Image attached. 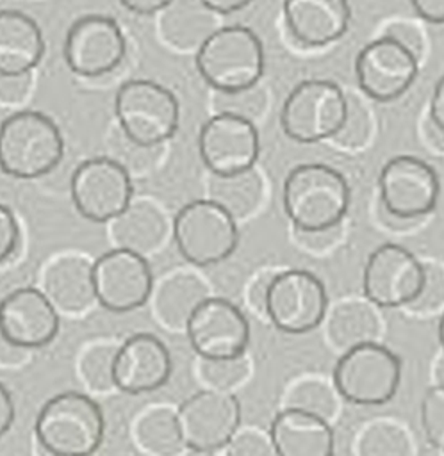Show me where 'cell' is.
I'll return each mask as SVG.
<instances>
[{"instance_id":"obj_1","label":"cell","mask_w":444,"mask_h":456,"mask_svg":"<svg viewBox=\"0 0 444 456\" xmlns=\"http://www.w3.org/2000/svg\"><path fill=\"white\" fill-rule=\"evenodd\" d=\"M349 200L346 176L323 162L300 164L284 182V210L296 232H325L341 226Z\"/></svg>"},{"instance_id":"obj_2","label":"cell","mask_w":444,"mask_h":456,"mask_svg":"<svg viewBox=\"0 0 444 456\" xmlns=\"http://www.w3.org/2000/svg\"><path fill=\"white\" fill-rule=\"evenodd\" d=\"M105 435L98 403L77 390L50 397L34 422V442L55 456H93Z\"/></svg>"},{"instance_id":"obj_3","label":"cell","mask_w":444,"mask_h":456,"mask_svg":"<svg viewBox=\"0 0 444 456\" xmlns=\"http://www.w3.org/2000/svg\"><path fill=\"white\" fill-rule=\"evenodd\" d=\"M64 155V141L52 118L39 110H18L0 125V169L20 180L41 178Z\"/></svg>"},{"instance_id":"obj_4","label":"cell","mask_w":444,"mask_h":456,"mask_svg":"<svg viewBox=\"0 0 444 456\" xmlns=\"http://www.w3.org/2000/svg\"><path fill=\"white\" fill-rule=\"evenodd\" d=\"M264 64L260 37L243 25H221L196 52V68L214 93L259 86Z\"/></svg>"},{"instance_id":"obj_5","label":"cell","mask_w":444,"mask_h":456,"mask_svg":"<svg viewBox=\"0 0 444 456\" xmlns=\"http://www.w3.org/2000/svg\"><path fill=\"white\" fill-rule=\"evenodd\" d=\"M114 116L128 141L143 148H157L175 135L180 107L168 87L148 78H132L116 91Z\"/></svg>"},{"instance_id":"obj_6","label":"cell","mask_w":444,"mask_h":456,"mask_svg":"<svg viewBox=\"0 0 444 456\" xmlns=\"http://www.w3.org/2000/svg\"><path fill=\"white\" fill-rule=\"evenodd\" d=\"M399 383L401 360L380 342H367L341 353L332 372V385L339 397L360 406L389 403Z\"/></svg>"},{"instance_id":"obj_7","label":"cell","mask_w":444,"mask_h":456,"mask_svg":"<svg viewBox=\"0 0 444 456\" xmlns=\"http://www.w3.org/2000/svg\"><path fill=\"white\" fill-rule=\"evenodd\" d=\"M346 107L348 96L339 84L328 78H307L285 98L280 125L296 142L332 141L344 123Z\"/></svg>"},{"instance_id":"obj_8","label":"cell","mask_w":444,"mask_h":456,"mask_svg":"<svg viewBox=\"0 0 444 456\" xmlns=\"http://www.w3.org/2000/svg\"><path fill=\"white\" fill-rule=\"evenodd\" d=\"M173 239L193 265L207 267L226 260L239 244L237 221L212 200L185 203L173 219Z\"/></svg>"},{"instance_id":"obj_9","label":"cell","mask_w":444,"mask_h":456,"mask_svg":"<svg viewBox=\"0 0 444 456\" xmlns=\"http://www.w3.org/2000/svg\"><path fill=\"white\" fill-rule=\"evenodd\" d=\"M328 296L323 281L307 269L276 271L271 278L264 317L282 333H308L325 322Z\"/></svg>"},{"instance_id":"obj_10","label":"cell","mask_w":444,"mask_h":456,"mask_svg":"<svg viewBox=\"0 0 444 456\" xmlns=\"http://www.w3.org/2000/svg\"><path fill=\"white\" fill-rule=\"evenodd\" d=\"M77 212L91 223H111L132 201V180L125 166L111 157L80 162L70 180Z\"/></svg>"},{"instance_id":"obj_11","label":"cell","mask_w":444,"mask_h":456,"mask_svg":"<svg viewBox=\"0 0 444 456\" xmlns=\"http://www.w3.org/2000/svg\"><path fill=\"white\" fill-rule=\"evenodd\" d=\"M378 187L383 208L399 221H417L428 216L440 194L435 169L414 155L387 160L380 171Z\"/></svg>"},{"instance_id":"obj_12","label":"cell","mask_w":444,"mask_h":456,"mask_svg":"<svg viewBox=\"0 0 444 456\" xmlns=\"http://www.w3.org/2000/svg\"><path fill=\"white\" fill-rule=\"evenodd\" d=\"M424 281V264L405 246L385 242L367 258L362 289L366 299L380 308H407Z\"/></svg>"},{"instance_id":"obj_13","label":"cell","mask_w":444,"mask_h":456,"mask_svg":"<svg viewBox=\"0 0 444 456\" xmlns=\"http://www.w3.org/2000/svg\"><path fill=\"white\" fill-rule=\"evenodd\" d=\"M177 419L185 449L216 452L241 428V404L232 392L205 388L184 399Z\"/></svg>"},{"instance_id":"obj_14","label":"cell","mask_w":444,"mask_h":456,"mask_svg":"<svg viewBox=\"0 0 444 456\" xmlns=\"http://www.w3.org/2000/svg\"><path fill=\"white\" fill-rule=\"evenodd\" d=\"M125 55V34L111 16L86 14L68 28L64 61L78 77H105L123 62Z\"/></svg>"},{"instance_id":"obj_15","label":"cell","mask_w":444,"mask_h":456,"mask_svg":"<svg viewBox=\"0 0 444 456\" xmlns=\"http://www.w3.org/2000/svg\"><path fill=\"white\" fill-rule=\"evenodd\" d=\"M185 335L198 358H235L246 354L250 324L237 305L225 297L209 296L191 314Z\"/></svg>"},{"instance_id":"obj_16","label":"cell","mask_w":444,"mask_h":456,"mask_svg":"<svg viewBox=\"0 0 444 456\" xmlns=\"http://www.w3.org/2000/svg\"><path fill=\"white\" fill-rule=\"evenodd\" d=\"M93 283L100 306L114 314H125L150 299L153 274L144 256L112 248L93 262Z\"/></svg>"},{"instance_id":"obj_17","label":"cell","mask_w":444,"mask_h":456,"mask_svg":"<svg viewBox=\"0 0 444 456\" xmlns=\"http://www.w3.org/2000/svg\"><path fill=\"white\" fill-rule=\"evenodd\" d=\"M198 151L214 176L251 169L260 153L257 125L237 116L214 112L200 128Z\"/></svg>"},{"instance_id":"obj_18","label":"cell","mask_w":444,"mask_h":456,"mask_svg":"<svg viewBox=\"0 0 444 456\" xmlns=\"http://www.w3.org/2000/svg\"><path fill=\"white\" fill-rule=\"evenodd\" d=\"M419 59L391 37L380 36L367 43L355 59L360 91L376 102L403 96L415 82Z\"/></svg>"},{"instance_id":"obj_19","label":"cell","mask_w":444,"mask_h":456,"mask_svg":"<svg viewBox=\"0 0 444 456\" xmlns=\"http://www.w3.org/2000/svg\"><path fill=\"white\" fill-rule=\"evenodd\" d=\"M59 312L36 287H21L0 301V331L27 351L48 346L59 333Z\"/></svg>"},{"instance_id":"obj_20","label":"cell","mask_w":444,"mask_h":456,"mask_svg":"<svg viewBox=\"0 0 444 456\" xmlns=\"http://www.w3.org/2000/svg\"><path fill=\"white\" fill-rule=\"evenodd\" d=\"M173 362L166 344L153 333H136L125 338L114 356V388L125 394H146L164 387Z\"/></svg>"},{"instance_id":"obj_21","label":"cell","mask_w":444,"mask_h":456,"mask_svg":"<svg viewBox=\"0 0 444 456\" xmlns=\"http://www.w3.org/2000/svg\"><path fill=\"white\" fill-rule=\"evenodd\" d=\"M348 0H284V21L303 46L319 48L339 41L349 27Z\"/></svg>"},{"instance_id":"obj_22","label":"cell","mask_w":444,"mask_h":456,"mask_svg":"<svg viewBox=\"0 0 444 456\" xmlns=\"http://www.w3.org/2000/svg\"><path fill=\"white\" fill-rule=\"evenodd\" d=\"M61 314H82L95 301L93 262L82 255H61L43 271L41 289Z\"/></svg>"},{"instance_id":"obj_23","label":"cell","mask_w":444,"mask_h":456,"mask_svg":"<svg viewBox=\"0 0 444 456\" xmlns=\"http://www.w3.org/2000/svg\"><path fill=\"white\" fill-rule=\"evenodd\" d=\"M267 433L276 456H333L335 452L332 424L310 413L282 408Z\"/></svg>"},{"instance_id":"obj_24","label":"cell","mask_w":444,"mask_h":456,"mask_svg":"<svg viewBox=\"0 0 444 456\" xmlns=\"http://www.w3.org/2000/svg\"><path fill=\"white\" fill-rule=\"evenodd\" d=\"M159 14L162 41L178 52H198L221 27L219 16L201 0H171Z\"/></svg>"},{"instance_id":"obj_25","label":"cell","mask_w":444,"mask_h":456,"mask_svg":"<svg viewBox=\"0 0 444 456\" xmlns=\"http://www.w3.org/2000/svg\"><path fill=\"white\" fill-rule=\"evenodd\" d=\"M43 55L45 37L37 21L21 11H0V73H32Z\"/></svg>"},{"instance_id":"obj_26","label":"cell","mask_w":444,"mask_h":456,"mask_svg":"<svg viewBox=\"0 0 444 456\" xmlns=\"http://www.w3.org/2000/svg\"><path fill=\"white\" fill-rule=\"evenodd\" d=\"M209 287L194 273L177 271L152 290V310L155 321L171 331H185V324L196 306L207 299Z\"/></svg>"},{"instance_id":"obj_27","label":"cell","mask_w":444,"mask_h":456,"mask_svg":"<svg viewBox=\"0 0 444 456\" xmlns=\"http://www.w3.org/2000/svg\"><path fill=\"white\" fill-rule=\"evenodd\" d=\"M111 239L114 248L128 249L146 258L157 251L168 237V219L152 201L137 200L111 223Z\"/></svg>"},{"instance_id":"obj_28","label":"cell","mask_w":444,"mask_h":456,"mask_svg":"<svg viewBox=\"0 0 444 456\" xmlns=\"http://www.w3.org/2000/svg\"><path fill=\"white\" fill-rule=\"evenodd\" d=\"M325 324L328 342L341 353L367 342H378L380 317L369 301L348 299L339 303L325 317Z\"/></svg>"},{"instance_id":"obj_29","label":"cell","mask_w":444,"mask_h":456,"mask_svg":"<svg viewBox=\"0 0 444 456\" xmlns=\"http://www.w3.org/2000/svg\"><path fill=\"white\" fill-rule=\"evenodd\" d=\"M132 436L148 456H180L185 449L177 410L166 404L144 408L134 422Z\"/></svg>"},{"instance_id":"obj_30","label":"cell","mask_w":444,"mask_h":456,"mask_svg":"<svg viewBox=\"0 0 444 456\" xmlns=\"http://www.w3.org/2000/svg\"><path fill=\"white\" fill-rule=\"evenodd\" d=\"M209 200L226 210L235 221L251 216L264 196V183L255 167L228 176H214L209 185Z\"/></svg>"},{"instance_id":"obj_31","label":"cell","mask_w":444,"mask_h":456,"mask_svg":"<svg viewBox=\"0 0 444 456\" xmlns=\"http://www.w3.org/2000/svg\"><path fill=\"white\" fill-rule=\"evenodd\" d=\"M339 394L333 385H328L321 378H301L284 395V408L298 410L316 415L325 420H332L337 413Z\"/></svg>"},{"instance_id":"obj_32","label":"cell","mask_w":444,"mask_h":456,"mask_svg":"<svg viewBox=\"0 0 444 456\" xmlns=\"http://www.w3.org/2000/svg\"><path fill=\"white\" fill-rule=\"evenodd\" d=\"M355 456H412V442L394 420H374L357 436Z\"/></svg>"},{"instance_id":"obj_33","label":"cell","mask_w":444,"mask_h":456,"mask_svg":"<svg viewBox=\"0 0 444 456\" xmlns=\"http://www.w3.org/2000/svg\"><path fill=\"white\" fill-rule=\"evenodd\" d=\"M119 344L112 340H96L87 344L78 354L77 372L89 392L107 394L114 390V356Z\"/></svg>"},{"instance_id":"obj_34","label":"cell","mask_w":444,"mask_h":456,"mask_svg":"<svg viewBox=\"0 0 444 456\" xmlns=\"http://www.w3.org/2000/svg\"><path fill=\"white\" fill-rule=\"evenodd\" d=\"M198 378L209 390L232 392L250 376V362L246 354L235 358L205 360L198 358Z\"/></svg>"},{"instance_id":"obj_35","label":"cell","mask_w":444,"mask_h":456,"mask_svg":"<svg viewBox=\"0 0 444 456\" xmlns=\"http://www.w3.org/2000/svg\"><path fill=\"white\" fill-rule=\"evenodd\" d=\"M346 118L341 130L332 137V141L344 150H360L367 144L373 132V116L367 105L355 94H348Z\"/></svg>"},{"instance_id":"obj_36","label":"cell","mask_w":444,"mask_h":456,"mask_svg":"<svg viewBox=\"0 0 444 456\" xmlns=\"http://www.w3.org/2000/svg\"><path fill=\"white\" fill-rule=\"evenodd\" d=\"M212 105L218 114H230L255 123L267 107V93L260 84L234 93H214Z\"/></svg>"},{"instance_id":"obj_37","label":"cell","mask_w":444,"mask_h":456,"mask_svg":"<svg viewBox=\"0 0 444 456\" xmlns=\"http://www.w3.org/2000/svg\"><path fill=\"white\" fill-rule=\"evenodd\" d=\"M421 426L432 449L444 454V387L426 388L421 401Z\"/></svg>"},{"instance_id":"obj_38","label":"cell","mask_w":444,"mask_h":456,"mask_svg":"<svg viewBox=\"0 0 444 456\" xmlns=\"http://www.w3.org/2000/svg\"><path fill=\"white\" fill-rule=\"evenodd\" d=\"M444 306V269L437 264H424V281L415 299L407 306L414 314H435Z\"/></svg>"},{"instance_id":"obj_39","label":"cell","mask_w":444,"mask_h":456,"mask_svg":"<svg viewBox=\"0 0 444 456\" xmlns=\"http://www.w3.org/2000/svg\"><path fill=\"white\" fill-rule=\"evenodd\" d=\"M221 451L223 456H276L269 433L255 428H239Z\"/></svg>"},{"instance_id":"obj_40","label":"cell","mask_w":444,"mask_h":456,"mask_svg":"<svg viewBox=\"0 0 444 456\" xmlns=\"http://www.w3.org/2000/svg\"><path fill=\"white\" fill-rule=\"evenodd\" d=\"M385 37H391L394 39L396 43H399L403 48H407L412 55H415L417 59H421L423 52H424V36L423 32L419 30V27H415L414 23L410 21H394L391 23L383 34Z\"/></svg>"},{"instance_id":"obj_41","label":"cell","mask_w":444,"mask_h":456,"mask_svg":"<svg viewBox=\"0 0 444 456\" xmlns=\"http://www.w3.org/2000/svg\"><path fill=\"white\" fill-rule=\"evenodd\" d=\"M32 91V73L5 75L0 73V103L20 105Z\"/></svg>"},{"instance_id":"obj_42","label":"cell","mask_w":444,"mask_h":456,"mask_svg":"<svg viewBox=\"0 0 444 456\" xmlns=\"http://www.w3.org/2000/svg\"><path fill=\"white\" fill-rule=\"evenodd\" d=\"M18 240H20L18 221L11 212V208L0 203V264L7 262L14 255L18 248Z\"/></svg>"},{"instance_id":"obj_43","label":"cell","mask_w":444,"mask_h":456,"mask_svg":"<svg viewBox=\"0 0 444 456\" xmlns=\"http://www.w3.org/2000/svg\"><path fill=\"white\" fill-rule=\"evenodd\" d=\"M276 271H266V273H260L257 278H253V281L250 283L248 290H246V303L248 306L264 317V312H266V299H267V290H269V283H271V278Z\"/></svg>"},{"instance_id":"obj_44","label":"cell","mask_w":444,"mask_h":456,"mask_svg":"<svg viewBox=\"0 0 444 456\" xmlns=\"http://www.w3.org/2000/svg\"><path fill=\"white\" fill-rule=\"evenodd\" d=\"M30 351L11 344L0 331V367H20L29 360Z\"/></svg>"},{"instance_id":"obj_45","label":"cell","mask_w":444,"mask_h":456,"mask_svg":"<svg viewBox=\"0 0 444 456\" xmlns=\"http://www.w3.org/2000/svg\"><path fill=\"white\" fill-rule=\"evenodd\" d=\"M419 18L430 23H444V0H410Z\"/></svg>"},{"instance_id":"obj_46","label":"cell","mask_w":444,"mask_h":456,"mask_svg":"<svg viewBox=\"0 0 444 456\" xmlns=\"http://www.w3.org/2000/svg\"><path fill=\"white\" fill-rule=\"evenodd\" d=\"M430 123L444 132V73L439 77L432 93Z\"/></svg>"},{"instance_id":"obj_47","label":"cell","mask_w":444,"mask_h":456,"mask_svg":"<svg viewBox=\"0 0 444 456\" xmlns=\"http://www.w3.org/2000/svg\"><path fill=\"white\" fill-rule=\"evenodd\" d=\"M14 415H16V410H14L12 395L5 388V385L0 383V436H4L9 431V428L14 422Z\"/></svg>"},{"instance_id":"obj_48","label":"cell","mask_w":444,"mask_h":456,"mask_svg":"<svg viewBox=\"0 0 444 456\" xmlns=\"http://www.w3.org/2000/svg\"><path fill=\"white\" fill-rule=\"evenodd\" d=\"M123 7L136 14H157L160 12L171 0H119Z\"/></svg>"},{"instance_id":"obj_49","label":"cell","mask_w":444,"mask_h":456,"mask_svg":"<svg viewBox=\"0 0 444 456\" xmlns=\"http://www.w3.org/2000/svg\"><path fill=\"white\" fill-rule=\"evenodd\" d=\"M201 2L218 14H230L244 9L251 0H201Z\"/></svg>"},{"instance_id":"obj_50","label":"cell","mask_w":444,"mask_h":456,"mask_svg":"<svg viewBox=\"0 0 444 456\" xmlns=\"http://www.w3.org/2000/svg\"><path fill=\"white\" fill-rule=\"evenodd\" d=\"M433 379H435V385L444 387V354H440V356H439V360L435 362Z\"/></svg>"},{"instance_id":"obj_51","label":"cell","mask_w":444,"mask_h":456,"mask_svg":"<svg viewBox=\"0 0 444 456\" xmlns=\"http://www.w3.org/2000/svg\"><path fill=\"white\" fill-rule=\"evenodd\" d=\"M437 335H439V344H440V349H442V354H444V312L439 319V328H437Z\"/></svg>"},{"instance_id":"obj_52","label":"cell","mask_w":444,"mask_h":456,"mask_svg":"<svg viewBox=\"0 0 444 456\" xmlns=\"http://www.w3.org/2000/svg\"><path fill=\"white\" fill-rule=\"evenodd\" d=\"M34 454H36V456H55V454H52V452L45 451L43 447H39L36 442H34Z\"/></svg>"},{"instance_id":"obj_53","label":"cell","mask_w":444,"mask_h":456,"mask_svg":"<svg viewBox=\"0 0 444 456\" xmlns=\"http://www.w3.org/2000/svg\"><path fill=\"white\" fill-rule=\"evenodd\" d=\"M419 456H442V452H439V451H435V449H432V451H426V452H421Z\"/></svg>"},{"instance_id":"obj_54","label":"cell","mask_w":444,"mask_h":456,"mask_svg":"<svg viewBox=\"0 0 444 456\" xmlns=\"http://www.w3.org/2000/svg\"><path fill=\"white\" fill-rule=\"evenodd\" d=\"M442 456H444V454H442Z\"/></svg>"}]
</instances>
